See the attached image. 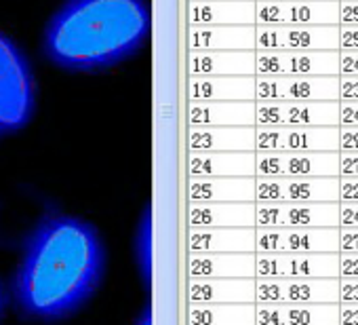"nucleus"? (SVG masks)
Returning <instances> with one entry per match:
<instances>
[{"instance_id": "nucleus-1", "label": "nucleus", "mask_w": 358, "mask_h": 325, "mask_svg": "<svg viewBox=\"0 0 358 325\" xmlns=\"http://www.w3.org/2000/svg\"><path fill=\"white\" fill-rule=\"evenodd\" d=\"M103 268L106 249L95 226L76 216L51 214L26 239L13 281L17 306L41 321L70 317L93 296Z\"/></svg>"}, {"instance_id": "nucleus-2", "label": "nucleus", "mask_w": 358, "mask_h": 325, "mask_svg": "<svg viewBox=\"0 0 358 325\" xmlns=\"http://www.w3.org/2000/svg\"><path fill=\"white\" fill-rule=\"evenodd\" d=\"M145 0H66L45 28L49 62L68 72H97L135 55L150 34Z\"/></svg>"}, {"instance_id": "nucleus-3", "label": "nucleus", "mask_w": 358, "mask_h": 325, "mask_svg": "<svg viewBox=\"0 0 358 325\" xmlns=\"http://www.w3.org/2000/svg\"><path fill=\"white\" fill-rule=\"evenodd\" d=\"M36 81L24 51L0 32V135L24 129L34 116Z\"/></svg>"}, {"instance_id": "nucleus-4", "label": "nucleus", "mask_w": 358, "mask_h": 325, "mask_svg": "<svg viewBox=\"0 0 358 325\" xmlns=\"http://www.w3.org/2000/svg\"><path fill=\"white\" fill-rule=\"evenodd\" d=\"M259 254H339V226L320 228H259Z\"/></svg>"}, {"instance_id": "nucleus-5", "label": "nucleus", "mask_w": 358, "mask_h": 325, "mask_svg": "<svg viewBox=\"0 0 358 325\" xmlns=\"http://www.w3.org/2000/svg\"><path fill=\"white\" fill-rule=\"evenodd\" d=\"M257 170L266 178L339 176V152L266 150L257 156Z\"/></svg>"}, {"instance_id": "nucleus-6", "label": "nucleus", "mask_w": 358, "mask_h": 325, "mask_svg": "<svg viewBox=\"0 0 358 325\" xmlns=\"http://www.w3.org/2000/svg\"><path fill=\"white\" fill-rule=\"evenodd\" d=\"M257 279H318L339 277V254H259L255 251Z\"/></svg>"}, {"instance_id": "nucleus-7", "label": "nucleus", "mask_w": 358, "mask_h": 325, "mask_svg": "<svg viewBox=\"0 0 358 325\" xmlns=\"http://www.w3.org/2000/svg\"><path fill=\"white\" fill-rule=\"evenodd\" d=\"M259 228H320L339 226L337 203H274L259 201L255 207Z\"/></svg>"}, {"instance_id": "nucleus-8", "label": "nucleus", "mask_w": 358, "mask_h": 325, "mask_svg": "<svg viewBox=\"0 0 358 325\" xmlns=\"http://www.w3.org/2000/svg\"><path fill=\"white\" fill-rule=\"evenodd\" d=\"M255 302L339 304V277L318 279H257Z\"/></svg>"}, {"instance_id": "nucleus-9", "label": "nucleus", "mask_w": 358, "mask_h": 325, "mask_svg": "<svg viewBox=\"0 0 358 325\" xmlns=\"http://www.w3.org/2000/svg\"><path fill=\"white\" fill-rule=\"evenodd\" d=\"M255 195L257 201L274 203H339V176L264 178Z\"/></svg>"}, {"instance_id": "nucleus-10", "label": "nucleus", "mask_w": 358, "mask_h": 325, "mask_svg": "<svg viewBox=\"0 0 358 325\" xmlns=\"http://www.w3.org/2000/svg\"><path fill=\"white\" fill-rule=\"evenodd\" d=\"M257 13L268 26H339V0H262Z\"/></svg>"}, {"instance_id": "nucleus-11", "label": "nucleus", "mask_w": 358, "mask_h": 325, "mask_svg": "<svg viewBox=\"0 0 358 325\" xmlns=\"http://www.w3.org/2000/svg\"><path fill=\"white\" fill-rule=\"evenodd\" d=\"M259 120L268 127H339V102H276L259 104Z\"/></svg>"}, {"instance_id": "nucleus-12", "label": "nucleus", "mask_w": 358, "mask_h": 325, "mask_svg": "<svg viewBox=\"0 0 358 325\" xmlns=\"http://www.w3.org/2000/svg\"><path fill=\"white\" fill-rule=\"evenodd\" d=\"M257 64L268 76H339L337 51H262Z\"/></svg>"}, {"instance_id": "nucleus-13", "label": "nucleus", "mask_w": 358, "mask_h": 325, "mask_svg": "<svg viewBox=\"0 0 358 325\" xmlns=\"http://www.w3.org/2000/svg\"><path fill=\"white\" fill-rule=\"evenodd\" d=\"M259 45L266 51H339V26H268Z\"/></svg>"}, {"instance_id": "nucleus-14", "label": "nucleus", "mask_w": 358, "mask_h": 325, "mask_svg": "<svg viewBox=\"0 0 358 325\" xmlns=\"http://www.w3.org/2000/svg\"><path fill=\"white\" fill-rule=\"evenodd\" d=\"M257 91L276 102H339V76H268Z\"/></svg>"}, {"instance_id": "nucleus-15", "label": "nucleus", "mask_w": 358, "mask_h": 325, "mask_svg": "<svg viewBox=\"0 0 358 325\" xmlns=\"http://www.w3.org/2000/svg\"><path fill=\"white\" fill-rule=\"evenodd\" d=\"M262 150L339 152V127H268L257 135Z\"/></svg>"}, {"instance_id": "nucleus-16", "label": "nucleus", "mask_w": 358, "mask_h": 325, "mask_svg": "<svg viewBox=\"0 0 358 325\" xmlns=\"http://www.w3.org/2000/svg\"><path fill=\"white\" fill-rule=\"evenodd\" d=\"M255 325H339V304L255 302Z\"/></svg>"}, {"instance_id": "nucleus-17", "label": "nucleus", "mask_w": 358, "mask_h": 325, "mask_svg": "<svg viewBox=\"0 0 358 325\" xmlns=\"http://www.w3.org/2000/svg\"><path fill=\"white\" fill-rule=\"evenodd\" d=\"M152 218H150V209H145V216L137 228V239H135V249H137V262L143 268L145 279L150 281L152 277V251H154V237H152Z\"/></svg>"}, {"instance_id": "nucleus-18", "label": "nucleus", "mask_w": 358, "mask_h": 325, "mask_svg": "<svg viewBox=\"0 0 358 325\" xmlns=\"http://www.w3.org/2000/svg\"><path fill=\"white\" fill-rule=\"evenodd\" d=\"M339 178H358V150H339Z\"/></svg>"}, {"instance_id": "nucleus-19", "label": "nucleus", "mask_w": 358, "mask_h": 325, "mask_svg": "<svg viewBox=\"0 0 358 325\" xmlns=\"http://www.w3.org/2000/svg\"><path fill=\"white\" fill-rule=\"evenodd\" d=\"M339 76H358V49H339Z\"/></svg>"}, {"instance_id": "nucleus-20", "label": "nucleus", "mask_w": 358, "mask_h": 325, "mask_svg": "<svg viewBox=\"0 0 358 325\" xmlns=\"http://www.w3.org/2000/svg\"><path fill=\"white\" fill-rule=\"evenodd\" d=\"M339 228H358V201H339Z\"/></svg>"}, {"instance_id": "nucleus-21", "label": "nucleus", "mask_w": 358, "mask_h": 325, "mask_svg": "<svg viewBox=\"0 0 358 325\" xmlns=\"http://www.w3.org/2000/svg\"><path fill=\"white\" fill-rule=\"evenodd\" d=\"M339 279H358V251H339Z\"/></svg>"}, {"instance_id": "nucleus-22", "label": "nucleus", "mask_w": 358, "mask_h": 325, "mask_svg": "<svg viewBox=\"0 0 358 325\" xmlns=\"http://www.w3.org/2000/svg\"><path fill=\"white\" fill-rule=\"evenodd\" d=\"M339 127H358V99H339Z\"/></svg>"}, {"instance_id": "nucleus-23", "label": "nucleus", "mask_w": 358, "mask_h": 325, "mask_svg": "<svg viewBox=\"0 0 358 325\" xmlns=\"http://www.w3.org/2000/svg\"><path fill=\"white\" fill-rule=\"evenodd\" d=\"M339 26H358V0H339Z\"/></svg>"}, {"instance_id": "nucleus-24", "label": "nucleus", "mask_w": 358, "mask_h": 325, "mask_svg": "<svg viewBox=\"0 0 358 325\" xmlns=\"http://www.w3.org/2000/svg\"><path fill=\"white\" fill-rule=\"evenodd\" d=\"M339 99H358V76H339Z\"/></svg>"}, {"instance_id": "nucleus-25", "label": "nucleus", "mask_w": 358, "mask_h": 325, "mask_svg": "<svg viewBox=\"0 0 358 325\" xmlns=\"http://www.w3.org/2000/svg\"><path fill=\"white\" fill-rule=\"evenodd\" d=\"M339 201H358V178H339Z\"/></svg>"}, {"instance_id": "nucleus-26", "label": "nucleus", "mask_w": 358, "mask_h": 325, "mask_svg": "<svg viewBox=\"0 0 358 325\" xmlns=\"http://www.w3.org/2000/svg\"><path fill=\"white\" fill-rule=\"evenodd\" d=\"M339 49H358V26H339Z\"/></svg>"}, {"instance_id": "nucleus-27", "label": "nucleus", "mask_w": 358, "mask_h": 325, "mask_svg": "<svg viewBox=\"0 0 358 325\" xmlns=\"http://www.w3.org/2000/svg\"><path fill=\"white\" fill-rule=\"evenodd\" d=\"M339 251H358V228H339Z\"/></svg>"}, {"instance_id": "nucleus-28", "label": "nucleus", "mask_w": 358, "mask_h": 325, "mask_svg": "<svg viewBox=\"0 0 358 325\" xmlns=\"http://www.w3.org/2000/svg\"><path fill=\"white\" fill-rule=\"evenodd\" d=\"M339 302H358V279H339Z\"/></svg>"}, {"instance_id": "nucleus-29", "label": "nucleus", "mask_w": 358, "mask_h": 325, "mask_svg": "<svg viewBox=\"0 0 358 325\" xmlns=\"http://www.w3.org/2000/svg\"><path fill=\"white\" fill-rule=\"evenodd\" d=\"M339 150H358V127H339Z\"/></svg>"}, {"instance_id": "nucleus-30", "label": "nucleus", "mask_w": 358, "mask_h": 325, "mask_svg": "<svg viewBox=\"0 0 358 325\" xmlns=\"http://www.w3.org/2000/svg\"><path fill=\"white\" fill-rule=\"evenodd\" d=\"M339 325H358V302H339Z\"/></svg>"}, {"instance_id": "nucleus-31", "label": "nucleus", "mask_w": 358, "mask_h": 325, "mask_svg": "<svg viewBox=\"0 0 358 325\" xmlns=\"http://www.w3.org/2000/svg\"><path fill=\"white\" fill-rule=\"evenodd\" d=\"M135 325H154V312L150 306H145V310L141 312V317L135 321Z\"/></svg>"}, {"instance_id": "nucleus-32", "label": "nucleus", "mask_w": 358, "mask_h": 325, "mask_svg": "<svg viewBox=\"0 0 358 325\" xmlns=\"http://www.w3.org/2000/svg\"><path fill=\"white\" fill-rule=\"evenodd\" d=\"M5 304H7V296H5L3 285H0V314H3V310H5Z\"/></svg>"}]
</instances>
